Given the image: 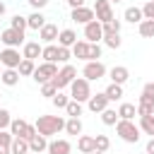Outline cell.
I'll return each mask as SVG.
<instances>
[{
  "mask_svg": "<svg viewBox=\"0 0 154 154\" xmlns=\"http://www.w3.org/2000/svg\"><path fill=\"white\" fill-rule=\"evenodd\" d=\"M41 51H43V46L38 41H26L24 48H22V55L26 60H36V58H41Z\"/></svg>",
  "mask_w": 154,
  "mask_h": 154,
  "instance_id": "obj_15",
  "label": "cell"
},
{
  "mask_svg": "<svg viewBox=\"0 0 154 154\" xmlns=\"http://www.w3.org/2000/svg\"><path fill=\"white\" fill-rule=\"evenodd\" d=\"M10 123H12V116H10V111H7V108H0V130L10 128Z\"/></svg>",
  "mask_w": 154,
  "mask_h": 154,
  "instance_id": "obj_44",
  "label": "cell"
},
{
  "mask_svg": "<svg viewBox=\"0 0 154 154\" xmlns=\"http://www.w3.org/2000/svg\"><path fill=\"white\" fill-rule=\"evenodd\" d=\"M142 91H144V94H149V96H154V82H147Z\"/></svg>",
  "mask_w": 154,
  "mask_h": 154,
  "instance_id": "obj_49",
  "label": "cell"
},
{
  "mask_svg": "<svg viewBox=\"0 0 154 154\" xmlns=\"http://www.w3.org/2000/svg\"><path fill=\"white\" fill-rule=\"evenodd\" d=\"M147 154H154V137L147 142Z\"/></svg>",
  "mask_w": 154,
  "mask_h": 154,
  "instance_id": "obj_50",
  "label": "cell"
},
{
  "mask_svg": "<svg viewBox=\"0 0 154 154\" xmlns=\"http://www.w3.org/2000/svg\"><path fill=\"white\" fill-rule=\"evenodd\" d=\"M17 70H19V75H22V77H29V75H34L36 65H34V60H26V58H24V60L19 63V67H17Z\"/></svg>",
  "mask_w": 154,
  "mask_h": 154,
  "instance_id": "obj_36",
  "label": "cell"
},
{
  "mask_svg": "<svg viewBox=\"0 0 154 154\" xmlns=\"http://www.w3.org/2000/svg\"><path fill=\"white\" fill-rule=\"evenodd\" d=\"M34 125H36L38 135L51 137V135H58L60 130H65V118L63 116H38Z\"/></svg>",
  "mask_w": 154,
  "mask_h": 154,
  "instance_id": "obj_1",
  "label": "cell"
},
{
  "mask_svg": "<svg viewBox=\"0 0 154 154\" xmlns=\"http://www.w3.org/2000/svg\"><path fill=\"white\" fill-rule=\"evenodd\" d=\"M65 132L67 135H82V120L79 118H67L65 120Z\"/></svg>",
  "mask_w": 154,
  "mask_h": 154,
  "instance_id": "obj_30",
  "label": "cell"
},
{
  "mask_svg": "<svg viewBox=\"0 0 154 154\" xmlns=\"http://www.w3.org/2000/svg\"><path fill=\"white\" fill-rule=\"evenodd\" d=\"M89 96H91L89 79L77 77V79L70 84V99H72V101H79V103H84V101H89Z\"/></svg>",
  "mask_w": 154,
  "mask_h": 154,
  "instance_id": "obj_3",
  "label": "cell"
},
{
  "mask_svg": "<svg viewBox=\"0 0 154 154\" xmlns=\"http://www.w3.org/2000/svg\"><path fill=\"white\" fill-rule=\"evenodd\" d=\"M0 41L5 43V48H17V46H24V34L10 26L0 31Z\"/></svg>",
  "mask_w": 154,
  "mask_h": 154,
  "instance_id": "obj_9",
  "label": "cell"
},
{
  "mask_svg": "<svg viewBox=\"0 0 154 154\" xmlns=\"http://www.w3.org/2000/svg\"><path fill=\"white\" fill-rule=\"evenodd\" d=\"M108 103H111V101H108V96H106L103 91H101V94H91L89 101H87V106H89L91 113H103V111L108 108Z\"/></svg>",
  "mask_w": 154,
  "mask_h": 154,
  "instance_id": "obj_13",
  "label": "cell"
},
{
  "mask_svg": "<svg viewBox=\"0 0 154 154\" xmlns=\"http://www.w3.org/2000/svg\"><path fill=\"white\" fill-rule=\"evenodd\" d=\"M65 113H67L70 118H79V116H82V103H79V101H70L67 108H65Z\"/></svg>",
  "mask_w": 154,
  "mask_h": 154,
  "instance_id": "obj_39",
  "label": "cell"
},
{
  "mask_svg": "<svg viewBox=\"0 0 154 154\" xmlns=\"http://www.w3.org/2000/svg\"><path fill=\"white\" fill-rule=\"evenodd\" d=\"M70 19L72 22H77V24H89V22H94L96 19V14H94V7H77V10H72V14H70Z\"/></svg>",
  "mask_w": 154,
  "mask_h": 154,
  "instance_id": "obj_12",
  "label": "cell"
},
{
  "mask_svg": "<svg viewBox=\"0 0 154 154\" xmlns=\"http://www.w3.org/2000/svg\"><path fill=\"white\" fill-rule=\"evenodd\" d=\"M108 2H123V0H108Z\"/></svg>",
  "mask_w": 154,
  "mask_h": 154,
  "instance_id": "obj_52",
  "label": "cell"
},
{
  "mask_svg": "<svg viewBox=\"0 0 154 154\" xmlns=\"http://www.w3.org/2000/svg\"><path fill=\"white\" fill-rule=\"evenodd\" d=\"M111 82L113 84H125L128 79H130V70L125 67V65H116V67H111Z\"/></svg>",
  "mask_w": 154,
  "mask_h": 154,
  "instance_id": "obj_16",
  "label": "cell"
},
{
  "mask_svg": "<svg viewBox=\"0 0 154 154\" xmlns=\"http://www.w3.org/2000/svg\"><path fill=\"white\" fill-rule=\"evenodd\" d=\"M118 120H120V116H118L116 108H106V111L101 113V123H103V125H116Z\"/></svg>",
  "mask_w": 154,
  "mask_h": 154,
  "instance_id": "obj_33",
  "label": "cell"
},
{
  "mask_svg": "<svg viewBox=\"0 0 154 154\" xmlns=\"http://www.w3.org/2000/svg\"><path fill=\"white\" fill-rule=\"evenodd\" d=\"M137 116H154V96L142 91V96L137 99Z\"/></svg>",
  "mask_w": 154,
  "mask_h": 154,
  "instance_id": "obj_14",
  "label": "cell"
},
{
  "mask_svg": "<svg viewBox=\"0 0 154 154\" xmlns=\"http://www.w3.org/2000/svg\"><path fill=\"white\" fill-rule=\"evenodd\" d=\"M58 36H60L58 26H55V24H48V22H46V26H43V29L38 31V38H41L43 43H53V41L58 38Z\"/></svg>",
  "mask_w": 154,
  "mask_h": 154,
  "instance_id": "obj_18",
  "label": "cell"
},
{
  "mask_svg": "<svg viewBox=\"0 0 154 154\" xmlns=\"http://www.w3.org/2000/svg\"><path fill=\"white\" fill-rule=\"evenodd\" d=\"M5 10H7V7H5V2H2V0H0V17H2V14H5Z\"/></svg>",
  "mask_w": 154,
  "mask_h": 154,
  "instance_id": "obj_51",
  "label": "cell"
},
{
  "mask_svg": "<svg viewBox=\"0 0 154 154\" xmlns=\"http://www.w3.org/2000/svg\"><path fill=\"white\" fill-rule=\"evenodd\" d=\"M75 79H77V70H75V65H70V63H67V65H63V70L53 77V84H55V87H58V91H60V89L70 87Z\"/></svg>",
  "mask_w": 154,
  "mask_h": 154,
  "instance_id": "obj_6",
  "label": "cell"
},
{
  "mask_svg": "<svg viewBox=\"0 0 154 154\" xmlns=\"http://www.w3.org/2000/svg\"><path fill=\"white\" fill-rule=\"evenodd\" d=\"M29 154H34V152H29Z\"/></svg>",
  "mask_w": 154,
  "mask_h": 154,
  "instance_id": "obj_55",
  "label": "cell"
},
{
  "mask_svg": "<svg viewBox=\"0 0 154 154\" xmlns=\"http://www.w3.org/2000/svg\"><path fill=\"white\" fill-rule=\"evenodd\" d=\"M12 140L14 135L10 130H0V154H12Z\"/></svg>",
  "mask_w": 154,
  "mask_h": 154,
  "instance_id": "obj_22",
  "label": "cell"
},
{
  "mask_svg": "<svg viewBox=\"0 0 154 154\" xmlns=\"http://www.w3.org/2000/svg\"><path fill=\"white\" fill-rule=\"evenodd\" d=\"M65 2H67L72 10H77V7H84V0H65Z\"/></svg>",
  "mask_w": 154,
  "mask_h": 154,
  "instance_id": "obj_48",
  "label": "cell"
},
{
  "mask_svg": "<svg viewBox=\"0 0 154 154\" xmlns=\"http://www.w3.org/2000/svg\"><path fill=\"white\" fill-rule=\"evenodd\" d=\"M29 149L34 152V154H41V152H48V137H43V135H34L31 140H29Z\"/></svg>",
  "mask_w": 154,
  "mask_h": 154,
  "instance_id": "obj_19",
  "label": "cell"
},
{
  "mask_svg": "<svg viewBox=\"0 0 154 154\" xmlns=\"http://www.w3.org/2000/svg\"><path fill=\"white\" fill-rule=\"evenodd\" d=\"M26 2H29V5L34 7V12H41V10H43V7L48 5V0H26Z\"/></svg>",
  "mask_w": 154,
  "mask_h": 154,
  "instance_id": "obj_47",
  "label": "cell"
},
{
  "mask_svg": "<svg viewBox=\"0 0 154 154\" xmlns=\"http://www.w3.org/2000/svg\"><path fill=\"white\" fill-rule=\"evenodd\" d=\"M142 14H144V19H154V0H147V2H144Z\"/></svg>",
  "mask_w": 154,
  "mask_h": 154,
  "instance_id": "obj_46",
  "label": "cell"
},
{
  "mask_svg": "<svg viewBox=\"0 0 154 154\" xmlns=\"http://www.w3.org/2000/svg\"><path fill=\"white\" fill-rule=\"evenodd\" d=\"M51 101H53V106H55V108H67V103H70L72 99H70L67 94H63V91H58V94H55V96H53Z\"/></svg>",
  "mask_w": 154,
  "mask_h": 154,
  "instance_id": "obj_38",
  "label": "cell"
},
{
  "mask_svg": "<svg viewBox=\"0 0 154 154\" xmlns=\"http://www.w3.org/2000/svg\"><path fill=\"white\" fill-rule=\"evenodd\" d=\"M10 26H12V29H17V31H22V34H24V29H26V26H29V24H26V17H22V14H14V17H12V19H10Z\"/></svg>",
  "mask_w": 154,
  "mask_h": 154,
  "instance_id": "obj_37",
  "label": "cell"
},
{
  "mask_svg": "<svg viewBox=\"0 0 154 154\" xmlns=\"http://www.w3.org/2000/svg\"><path fill=\"white\" fill-rule=\"evenodd\" d=\"M94 14H96V22H101V24L111 22V19H113V7H111V2H108V0H96V2H94Z\"/></svg>",
  "mask_w": 154,
  "mask_h": 154,
  "instance_id": "obj_10",
  "label": "cell"
},
{
  "mask_svg": "<svg viewBox=\"0 0 154 154\" xmlns=\"http://www.w3.org/2000/svg\"><path fill=\"white\" fill-rule=\"evenodd\" d=\"M137 29H140V36H144V38H154V19H142Z\"/></svg>",
  "mask_w": 154,
  "mask_h": 154,
  "instance_id": "obj_31",
  "label": "cell"
},
{
  "mask_svg": "<svg viewBox=\"0 0 154 154\" xmlns=\"http://www.w3.org/2000/svg\"><path fill=\"white\" fill-rule=\"evenodd\" d=\"M26 24H29V29H36V31H41V29L46 26V17H43L41 12H31V14L26 17Z\"/></svg>",
  "mask_w": 154,
  "mask_h": 154,
  "instance_id": "obj_25",
  "label": "cell"
},
{
  "mask_svg": "<svg viewBox=\"0 0 154 154\" xmlns=\"http://www.w3.org/2000/svg\"><path fill=\"white\" fill-rule=\"evenodd\" d=\"M77 43V34L72 29H63L60 36H58V46H65V48H72Z\"/></svg>",
  "mask_w": 154,
  "mask_h": 154,
  "instance_id": "obj_21",
  "label": "cell"
},
{
  "mask_svg": "<svg viewBox=\"0 0 154 154\" xmlns=\"http://www.w3.org/2000/svg\"><path fill=\"white\" fill-rule=\"evenodd\" d=\"M94 137H96V152H108V147H111L108 135H94Z\"/></svg>",
  "mask_w": 154,
  "mask_h": 154,
  "instance_id": "obj_41",
  "label": "cell"
},
{
  "mask_svg": "<svg viewBox=\"0 0 154 154\" xmlns=\"http://www.w3.org/2000/svg\"><path fill=\"white\" fill-rule=\"evenodd\" d=\"M70 149H72V144L67 140H53V142H48V154H70Z\"/></svg>",
  "mask_w": 154,
  "mask_h": 154,
  "instance_id": "obj_20",
  "label": "cell"
},
{
  "mask_svg": "<svg viewBox=\"0 0 154 154\" xmlns=\"http://www.w3.org/2000/svg\"><path fill=\"white\" fill-rule=\"evenodd\" d=\"M72 55L79 60H89V41H77L72 46Z\"/></svg>",
  "mask_w": 154,
  "mask_h": 154,
  "instance_id": "obj_26",
  "label": "cell"
},
{
  "mask_svg": "<svg viewBox=\"0 0 154 154\" xmlns=\"http://www.w3.org/2000/svg\"><path fill=\"white\" fill-rule=\"evenodd\" d=\"M22 60H24V55H19L17 48H5V51L0 53V65H2L5 70H17Z\"/></svg>",
  "mask_w": 154,
  "mask_h": 154,
  "instance_id": "obj_7",
  "label": "cell"
},
{
  "mask_svg": "<svg viewBox=\"0 0 154 154\" xmlns=\"http://www.w3.org/2000/svg\"><path fill=\"white\" fill-rule=\"evenodd\" d=\"M116 132H118V137H120L123 142L137 144L142 130H140V125H135V120H118V123H116Z\"/></svg>",
  "mask_w": 154,
  "mask_h": 154,
  "instance_id": "obj_2",
  "label": "cell"
},
{
  "mask_svg": "<svg viewBox=\"0 0 154 154\" xmlns=\"http://www.w3.org/2000/svg\"><path fill=\"white\" fill-rule=\"evenodd\" d=\"M72 58V48H65V46H58V63H65Z\"/></svg>",
  "mask_w": 154,
  "mask_h": 154,
  "instance_id": "obj_43",
  "label": "cell"
},
{
  "mask_svg": "<svg viewBox=\"0 0 154 154\" xmlns=\"http://www.w3.org/2000/svg\"><path fill=\"white\" fill-rule=\"evenodd\" d=\"M58 94V87L53 84V82H46V84H41V96H48V99H53Z\"/></svg>",
  "mask_w": 154,
  "mask_h": 154,
  "instance_id": "obj_42",
  "label": "cell"
},
{
  "mask_svg": "<svg viewBox=\"0 0 154 154\" xmlns=\"http://www.w3.org/2000/svg\"><path fill=\"white\" fill-rule=\"evenodd\" d=\"M31 149H29V140H24V137H14L12 140V154H29Z\"/></svg>",
  "mask_w": 154,
  "mask_h": 154,
  "instance_id": "obj_29",
  "label": "cell"
},
{
  "mask_svg": "<svg viewBox=\"0 0 154 154\" xmlns=\"http://www.w3.org/2000/svg\"><path fill=\"white\" fill-rule=\"evenodd\" d=\"M91 154H106V152H91Z\"/></svg>",
  "mask_w": 154,
  "mask_h": 154,
  "instance_id": "obj_53",
  "label": "cell"
},
{
  "mask_svg": "<svg viewBox=\"0 0 154 154\" xmlns=\"http://www.w3.org/2000/svg\"><path fill=\"white\" fill-rule=\"evenodd\" d=\"M77 149H79L82 154H91V152H96V137H91V135H79V140H77Z\"/></svg>",
  "mask_w": 154,
  "mask_h": 154,
  "instance_id": "obj_17",
  "label": "cell"
},
{
  "mask_svg": "<svg viewBox=\"0 0 154 154\" xmlns=\"http://www.w3.org/2000/svg\"><path fill=\"white\" fill-rule=\"evenodd\" d=\"M103 75H106V65H103L101 60H89V63L84 65V70H82V77L89 79V82H96V79H101Z\"/></svg>",
  "mask_w": 154,
  "mask_h": 154,
  "instance_id": "obj_8",
  "label": "cell"
},
{
  "mask_svg": "<svg viewBox=\"0 0 154 154\" xmlns=\"http://www.w3.org/2000/svg\"><path fill=\"white\" fill-rule=\"evenodd\" d=\"M103 94L108 96V101H118V99L123 96V84H113V82H111V84L106 87V91H103Z\"/></svg>",
  "mask_w": 154,
  "mask_h": 154,
  "instance_id": "obj_32",
  "label": "cell"
},
{
  "mask_svg": "<svg viewBox=\"0 0 154 154\" xmlns=\"http://www.w3.org/2000/svg\"><path fill=\"white\" fill-rule=\"evenodd\" d=\"M103 43L108 46V48H120V43H123V38H120V34H103Z\"/></svg>",
  "mask_w": 154,
  "mask_h": 154,
  "instance_id": "obj_35",
  "label": "cell"
},
{
  "mask_svg": "<svg viewBox=\"0 0 154 154\" xmlns=\"http://www.w3.org/2000/svg\"><path fill=\"white\" fill-rule=\"evenodd\" d=\"M10 132H12L14 137H24V140H31V137L36 135V125L26 123L24 118H12V123H10Z\"/></svg>",
  "mask_w": 154,
  "mask_h": 154,
  "instance_id": "obj_4",
  "label": "cell"
},
{
  "mask_svg": "<svg viewBox=\"0 0 154 154\" xmlns=\"http://www.w3.org/2000/svg\"><path fill=\"white\" fill-rule=\"evenodd\" d=\"M99 58H101V46L99 43H89V60H99Z\"/></svg>",
  "mask_w": 154,
  "mask_h": 154,
  "instance_id": "obj_45",
  "label": "cell"
},
{
  "mask_svg": "<svg viewBox=\"0 0 154 154\" xmlns=\"http://www.w3.org/2000/svg\"><path fill=\"white\" fill-rule=\"evenodd\" d=\"M140 130L144 135H152L154 137V116H142L140 118Z\"/></svg>",
  "mask_w": 154,
  "mask_h": 154,
  "instance_id": "obj_34",
  "label": "cell"
},
{
  "mask_svg": "<svg viewBox=\"0 0 154 154\" xmlns=\"http://www.w3.org/2000/svg\"><path fill=\"white\" fill-rule=\"evenodd\" d=\"M84 38L89 41V43H99V41H103V24L101 22H89L87 26H84Z\"/></svg>",
  "mask_w": 154,
  "mask_h": 154,
  "instance_id": "obj_11",
  "label": "cell"
},
{
  "mask_svg": "<svg viewBox=\"0 0 154 154\" xmlns=\"http://www.w3.org/2000/svg\"><path fill=\"white\" fill-rule=\"evenodd\" d=\"M118 116H120V120H135L137 106H135V103H120V106H118Z\"/></svg>",
  "mask_w": 154,
  "mask_h": 154,
  "instance_id": "obj_24",
  "label": "cell"
},
{
  "mask_svg": "<svg viewBox=\"0 0 154 154\" xmlns=\"http://www.w3.org/2000/svg\"><path fill=\"white\" fill-rule=\"evenodd\" d=\"M103 34H120V19H111V22H106L103 24Z\"/></svg>",
  "mask_w": 154,
  "mask_h": 154,
  "instance_id": "obj_40",
  "label": "cell"
},
{
  "mask_svg": "<svg viewBox=\"0 0 154 154\" xmlns=\"http://www.w3.org/2000/svg\"><path fill=\"white\" fill-rule=\"evenodd\" d=\"M41 58H43V63H58V46L55 43H46L43 51H41Z\"/></svg>",
  "mask_w": 154,
  "mask_h": 154,
  "instance_id": "obj_27",
  "label": "cell"
},
{
  "mask_svg": "<svg viewBox=\"0 0 154 154\" xmlns=\"http://www.w3.org/2000/svg\"><path fill=\"white\" fill-rule=\"evenodd\" d=\"M123 17H125V22H130V24H140V22L144 19V14H142V7H128Z\"/></svg>",
  "mask_w": 154,
  "mask_h": 154,
  "instance_id": "obj_28",
  "label": "cell"
},
{
  "mask_svg": "<svg viewBox=\"0 0 154 154\" xmlns=\"http://www.w3.org/2000/svg\"><path fill=\"white\" fill-rule=\"evenodd\" d=\"M60 70H58V65L55 63H43V65H38L36 70H34V82L36 84H46V82H53V77L58 75Z\"/></svg>",
  "mask_w": 154,
  "mask_h": 154,
  "instance_id": "obj_5",
  "label": "cell"
},
{
  "mask_svg": "<svg viewBox=\"0 0 154 154\" xmlns=\"http://www.w3.org/2000/svg\"><path fill=\"white\" fill-rule=\"evenodd\" d=\"M19 70H2V77H0V82L5 84V87H17L19 84Z\"/></svg>",
  "mask_w": 154,
  "mask_h": 154,
  "instance_id": "obj_23",
  "label": "cell"
},
{
  "mask_svg": "<svg viewBox=\"0 0 154 154\" xmlns=\"http://www.w3.org/2000/svg\"><path fill=\"white\" fill-rule=\"evenodd\" d=\"M0 77H2V70H0Z\"/></svg>",
  "mask_w": 154,
  "mask_h": 154,
  "instance_id": "obj_54",
  "label": "cell"
}]
</instances>
